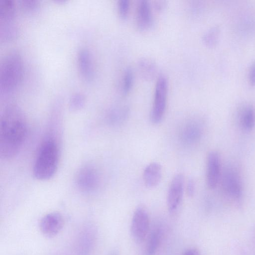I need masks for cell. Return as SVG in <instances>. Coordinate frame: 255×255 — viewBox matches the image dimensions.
Segmentation results:
<instances>
[{
  "mask_svg": "<svg viewBox=\"0 0 255 255\" xmlns=\"http://www.w3.org/2000/svg\"><path fill=\"white\" fill-rule=\"evenodd\" d=\"M26 123L21 110L16 105L7 106L0 120V156L14 157L19 151L26 134Z\"/></svg>",
  "mask_w": 255,
  "mask_h": 255,
  "instance_id": "1",
  "label": "cell"
},
{
  "mask_svg": "<svg viewBox=\"0 0 255 255\" xmlns=\"http://www.w3.org/2000/svg\"><path fill=\"white\" fill-rule=\"evenodd\" d=\"M23 63L18 52L12 51L6 54L0 66V94L6 97L14 93L21 82Z\"/></svg>",
  "mask_w": 255,
  "mask_h": 255,
  "instance_id": "2",
  "label": "cell"
},
{
  "mask_svg": "<svg viewBox=\"0 0 255 255\" xmlns=\"http://www.w3.org/2000/svg\"><path fill=\"white\" fill-rule=\"evenodd\" d=\"M59 150L54 139L48 138L41 144L34 164V176L40 180L51 178L57 169Z\"/></svg>",
  "mask_w": 255,
  "mask_h": 255,
  "instance_id": "3",
  "label": "cell"
},
{
  "mask_svg": "<svg viewBox=\"0 0 255 255\" xmlns=\"http://www.w3.org/2000/svg\"><path fill=\"white\" fill-rule=\"evenodd\" d=\"M15 5L13 0H0V38L3 41L12 40L17 35L15 22Z\"/></svg>",
  "mask_w": 255,
  "mask_h": 255,
  "instance_id": "4",
  "label": "cell"
},
{
  "mask_svg": "<svg viewBox=\"0 0 255 255\" xmlns=\"http://www.w3.org/2000/svg\"><path fill=\"white\" fill-rule=\"evenodd\" d=\"M97 241V231L91 223L80 228L73 244L74 255H93Z\"/></svg>",
  "mask_w": 255,
  "mask_h": 255,
  "instance_id": "5",
  "label": "cell"
},
{
  "mask_svg": "<svg viewBox=\"0 0 255 255\" xmlns=\"http://www.w3.org/2000/svg\"><path fill=\"white\" fill-rule=\"evenodd\" d=\"M168 79L164 75L158 76L154 90V99L150 114L151 122L159 123L164 116L167 103Z\"/></svg>",
  "mask_w": 255,
  "mask_h": 255,
  "instance_id": "6",
  "label": "cell"
},
{
  "mask_svg": "<svg viewBox=\"0 0 255 255\" xmlns=\"http://www.w3.org/2000/svg\"><path fill=\"white\" fill-rule=\"evenodd\" d=\"M149 229V219L147 211L142 207L134 212L131 222L130 232L132 238L137 243L146 238Z\"/></svg>",
  "mask_w": 255,
  "mask_h": 255,
  "instance_id": "7",
  "label": "cell"
},
{
  "mask_svg": "<svg viewBox=\"0 0 255 255\" xmlns=\"http://www.w3.org/2000/svg\"><path fill=\"white\" fill-rule=\"evenodd\" d=\"M184 189V177L181 173L176 174L169 185L167 195V206L169 212H175L182 201Z\"/></svg>",
  "mask_w": 255,
  "mask_h": 255,
  "instance_id": "8",
  "label": "cell"
},
{
  "mask_svg": "<svg viewBox=\"0 0 255 255\" xmlns=\"http://www.w3.org/2000/svg\"><path fill=\"white\" fill-rule=\"evenodd\" d=\"M223 185L226 193L234 199H241L243 195V186L238 171L229 167L225 171Z\"/></svg>",
  "mask_w": 255,
  "mask_h": 255,
  "instance_id": "9",
  "label": "cell"
},
{
  "mask_svg": "<svg viewBox=\"0 0 255 255\" xmlns=\"http://www.w3.org/2000/svg\"><path fill=\"white\" fill-rule=\"evenodd\" d=\"M79 188L84 192H91L97 187L99 176L95 169L90 165L85 166L79 171L77 178Z\"/></svg>",
  "mask_w": 255,
  "mask_h": 255,
  "instance_id": "10",
  "label": "cell"
},
{
  "mask_svg": "<svg viewBox=\"0 0 255 255\" xmlns=\"http://www.w3.org/2000/svg\"><path fill=\"white\" fill-rule=\"evenodd\" d=\"M62 215L57 212L48 213L44 216L39 223L40 231L48 237H52L57 235L63 226Z\"/></svg>",
  "mask_w": 255,
  "mask_h": 255,
  "instance_id": "11",
  "label": "cell"
},
{
  "mask_svg": "<svg viewBox=\"0 0 255 255\" xmlns=\"http://www.w3.org/2000/svg\"><path fill=\"white\" fill-rule=\"evenodd\" d=\"M77 63L79 71L83 79L90 82L94 79L95 71L93 58L87 48H82L78 52Z\"/></svg>",
  "mask_w": 255,
  "mask_h": 255,
  "instance_id": "12",
  "label": "cell"
},
{
  "mask_svg": "<svg viewBox=\"0 0 255 255\" xmlns=\"http://www.w3.org/2000/svg\"><path fill=\"white\" fill-rule=\"evenodd\" d=\"M220 159L218 153L215 151L210 152L207 156L206 168V181L208 187L215 188L220 177Z\"/></svg>",
  "mask_w": 255,
  "mask_h": 255,
  "instance_id": "13",
  "label": "cell"
},
{
  "mask_svg": "<svg viewBox=\"0 0 255 255\" xmlns=\"http://www.w3.org/2000/svg\"><path fill=\"white\" fill-rule=\"evenodd\" d=\"M136 24L140 30H147L153 24L151 5L146 0H140L136 10Z\"/></svg>",
  "mask_w": 255,
  "mask_h": 255,
  "instance_id": "14",
  "label": "cell"
},
{
  "mask_svg": "<svg viewBox=\"0 0 255 255\" xmlns=\"http://www.w3.org/2000/svg\"><path fill=\"white\" fill-rule=\"evenodd\" d=\"M162 177V168L157 162H151L144 168L143 180L144 185L148 188H153L160 183Z\"/></svg>",
  "mask_w": 255,
  "mask_h": 255,
  "instance_id": "15",
  "label": "cell"
},
{
  "mask_svg": "<svg viewBox=\"0 0 255 255\" xmlns=\"http://www.w3.org/2000/svg\"><path fill=\"white\" fill-rule=\"evenodd\" d=\"M137 69L143 79L150 80L155 77L157 66L153 59L148 57H142L137 62Z\"/></svg>",
  "mask_w": 255,
  "mask_h": 255,
  "instance_id": "16",
  "label": "cell"
},
{
  "mask_svg": "<svg viewBox=\"0 0 255 255\" xmlns=\"http://www.w3.org/2000/svg\"><path fill=\"white\" fill-rule=\"evenodd\" d=\"M162 229L159 226L154 227L148 236L145 249V255H154L159 248L162 237Z\"/></svg>",
  "mask_w": 255,
  "mask_h": 255,
  "instance_id": "17",
  "label": "cell"
},
{
  "mask_svg": "<svg viewBox=\"0 0 255 255\" xmlns=\"http://www.w3.org/2000/svg\"><path fill=\"white\" fill-rule=\"evenodd\" d=\"M241 122L243 127L247 130L252 129L255 125V111L251 107L244 109L241 116Z\"/></svg>",
  "mask_w": 255,
  "mask_h": 255,
  "instance_id": "18",
  "label": "cell"
},
{
  "mask_svg": "<svg viewBox=\"0 0 255 255\" xmlns=\"http://www.w3.org/2000/svg\"><path fill=\"white\" fill-rule=\"evenodd\" d=\"M134 80V73L130 67L125 70L122 81V91L124 94H127L132 88Z\"/></svg>",
  "mask_w": 255,
  "mask_h": 255,
  "instance_id": "19",
  "label": "cell"
},
{
  "mask_svg": "<svg viewBox=\"0 0 255 255\" xmlns=\"http://www.w3.org/2000/svg\"><path fill=\"white\" fill-rule=\"evenodd\" d=\"M85 103L84 96L80 93L73 94L69 101V107L72 111H78L82 109Z\"/></svg>",
  "mask_w": 255,
  "mask_h": 255,
  "instance_id": "20",
  "label": "cell"
},
{
  "mask_svg": "<svg viewBox=\"0 0 255 255\" xmlns=\"http://www.w3.org/2000/svg\"><path fill=\"white\" fill-rule=\"evenodd\" d=\"M219 31L216 27L208 30L203 36L202 40L205 44L208 46L214 45L218 37Z\"/></svg>",
  "mask_w": 255,
  "mask_h": 255,
  "instance_id": "21",
  "label": "cell"
},
{
  "mask_svg": "<svg viewBox=\"0 0 255 255\" xmlns=\"http://www.w3.org/2000/svg\"><path fill=\"white\" fill-rule=\"evenodd\" d=\"M118 8L120 16L123 19L126 18L129 9V0H120L118 3Z\"/></svg>",
  "mask_w": 255,
  "mask_h": 255,
  "instance_id": "22",
  "label": "cell"
},
{
  "mask_svg": "<svg viewBox=\"0 0 255 255\" xmlns=\"http://www.w3.org/2000/svg\"><path fill=\"white\" fill-rule=\"evenodd\" d=\"M21 4L22 7L28 11H35L38 7V1L35 0H22Z\"/></svg>",
  "mask_w": 255,
  "mask_h": 255,
  "instance_id": "23",
  "label": "cell"
},
{
  "mask_svg": "<svg viewBox=\"0 0 255 255\" xmlns=\"http://www.w3.org/2000/svg\"><path fill=\"white\" fill-rule=\"evenodd\" d=\"M153 5L155 10L161 12L166 7L167 2L166 0H155L153 2Z\"/></svg>",
  "mask_w": 255,
  "mask_h": 255,
  "instance_id": "24",
  "label": "cell"
},
{
  "mask_svg": "<svg viewBox=\"0 0 255 255\" xmlns=\"http://www.w3.org/2000/svg\"><path fill=\"white\" fill-rule=\"evenodd\" d=\"M195 190V183L193 180H190L186 186V192L188 196L192 197Z\"/></svg>",
  "mask_w": 255,
  "mask_h": 255,
  "instance_id": "25",
  "label": "cell"
},
{
  "mask_svg": "<svg viewBox=\"0 0 255 255\" xmlns=\"http://www.w3.org/2000/svg\"><path fill=\"white\" fill-rule=\"evenodd\" d=\"M249 81L253 85H255V62L252 65L249 74Z\"/></svg>",
  "mask_w": 255,
  "mask_h": 255,
  "instance_id": "26",
  "label": "cell"
},
{
  "mask_svg": "<svg viewBox=\"0 0 255 255\" xmlns=\"http://www.w3.org/2000/svg\"><path fill=\"white\" fill-rule=\"evenodd\" d=\"M183 255H200V254L197 249L192 248L186 251Z\"/></svg>",
  "mask_w": 255,
  "mask_h": 255,
  "instance_id": "27",
  "label": "cell"
},
{
  "mask_svg": "<svg viewBox=\"0 0 255 255\" xmlns=\"http://www.w3.org/2000/svg\"><path fill=\"white\" fill-rule=\"evenodd\" d=\"M116 255V254H112V255Z\"/></svg>",
  "mask_w": 255,
  "mask_h": 255,
  "instance_id": "28",
  "label": "cell"
}]
</instances>
